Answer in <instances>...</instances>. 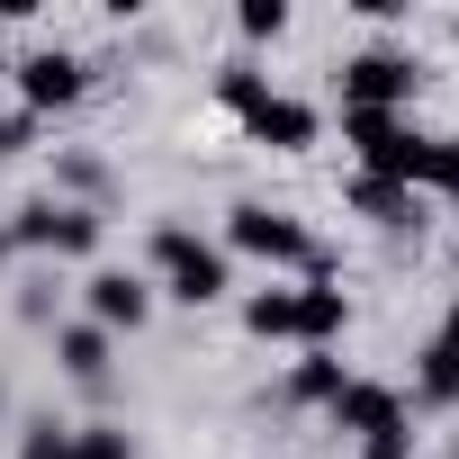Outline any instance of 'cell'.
<instances>
[{
  "mask_svg": "<svg viewBox=\"0 0 459 459\" xmlns=\"http://www.w3.org/2000/svg\"><path fill=\"white\" fill-rule=\"evenodd\" d=\"M342 135L360 144V171L369 180H396V189H414L423 162H432V135H414L396 108H342Z\"/></svg>",
  "mask_w": 459,
  "mask_h": 459,
  "instance_id": "1",
  "label": "cell"
},
{
  "mask_svg": "<svg viewBox=\"0 0 459 459\" xmlns=\"http://www.w3.org/2000/svg\"><path fill=\"white\" fill-rule=\"evenodd\" d=\"M244 316H253V333H280V342H333L351 307H342V289H262Z\"/></svg>",
  "mask_w": 459,
  "mask_h": 459,
  "instance_id": "2",
  "label": "cell"
},
{
  "mask_svg": "<svg viewBox=\"0 0 459 459\" xmlns=\"http://www.w3.org/2000/svg\"><path fill=\"white\" fill-rule=\"evenodd\" d=\"M153 262H162V280H171V298H180V307L225 298V253H216V244H198V235H180V225H162V235H153Z\"/></svg>",
  "mask_w": 459,
  "mask_h": 459,
  "instance_id": "3",
  "label": "cell"
},
{
  "mask_svg": "<svg viewBox=\"0 0 459 459\" xmlns=\"http://www.w3.org/2000/svg\"><path fill=\"white\" fill-rule=\"evenodd\" d=\"M396 100H414V55L369 46L342 64V108H396Z\"/></svg>",
  "mask_w": 459,
  "mask_h": 459,
  "instance_id": "4",
  "label": "cell"
},
{
  "mask_svg": "<svg viewBox=\"0 0 459 459\" xmlns=\"http://www.w3.org/2000/svg\"><path fill=\"white\" fill-rule=\"evenodd\" d=\"M235 244L262 253V262H316V271H325V253L307 244V225L280 216V207H235Z\"/></svg>",
  "mask_w": 459,
  "mask_h": 459,
  "instance_id": "5",
  "label": "cell"
},
{
  "mask_svg": "<svg viewBox=\"0 0 459 459\" xmlns=\"http://www.w3.org/2000/svg\"><path fill=\"white\" fill-rule=\"evenodd\" d=\"M19 91H28V108H73V100L91 91V64L64 55V46H46V55L19 64Z\"/></svg>",
  "mask_w": 459,
  "mask_h": 459,
  "instance_id": "6",
  "label": "cell"
},
{
  "mask_svg": "<svg viewBox=\"0 0 459 459\" xmlns=\"http://www.w3.org/2000/svg\"><path fill=\"white\" fill-rule=\"evenodd\" d=\"M19 244H46V253H91V244H100V216H91V207H55V198H37V207L19 216Z\"/></svg>",
  "mask_w": 459,
  "mask_h": 459,
  "instance_id": "7",
  "label": "cell"
},
{
  "mask_svg": "<svg viewBox=\"0 0 459 459\" xmlns=\"http://www.w3.org/2000/svg\"><path fill=\"white\" fill-rule=\"evenodd\" d=\"M244 126H253L271 153H307V144H316V108H307V100H280V91H262V100L244 108Z\"/></svg>",
  "mask_w": 459,
  "mask_h": 459,
  "instance_id": "8",
  "label": "cell"
},
{
  "mask_svg": "<svg viewBox=\"0 0 459 459\" xmlns=\"http://www.w3.org/2000/svg\"><path fill=\"white\" fill-rule=\"evenodd\" d=\"M144 307H153V289H144L135 271H100V280H91V316H100V333H108V325H126V333H135V325H144Z\"/></svg>",
  "mask_w": 459,
  "mask_h": 459,
  "instance_id": "9",
  "label": "cell"
},
{
  "mask_svg": "<svg viewBox=\"0 0 459 459\" xmlns=\"http://www.w3.org/2000/svg\"><path fill=\"white\" fill-rule=\"evenodd\" d=\"M387 423H405L396 396L369 387V378H342V396H333V432H360V441H369V432H387Z\"/></svg>",
  "mask_w": 459,
  "mask_h": 459,
  "instance_id": "10",
  "label": "cell"
},
{
  "mask_svg": "<svg viewBox=\"0 0 459 459\" xmlns=\"http://www.w3.org/2000/svg\"><path fill=\"white\" fill-rule=\"evenodd\" d=\"M351 207H360V216H378V225H414V216H423V207H414V189H396V180H369V171L351 180Z\"/></svg>",
  "mask_w": 459,
  "mask_h": 459,
  "instance_id": "11",
  "label": "cell"
},
{
  "mask_svg": "<svg viewBox=\"0 0 459 459\" xmlns=\"http://www.w3.org/2000/svg\"><path fill=\"white\" fill-rule=\"evenodd\" d=\"M55 351H64V369H73L82 387H91V378H108V333H100V325H73Z\"/></svg>",
  "mask_w": 459,
  "mask_h": 459,
  "instance_id": "12",
  "label": "cell"
},
{
  "mask_svg": "<svg viewBox=\"0 0 459 459\" xmlns=\"http://www.w3.org/2000/svg\"><path fill=\"white\" fill-rule=\"evenodd\" d=\"M289 396L333 405V396H342V360H333V351H307V360H298V378H289Z\"/></svg>",
  "mask_w": 459,
  "mask_h": 459,
  "instance_id": "13",
  "label": "cell"
},
{
  "mask_svg": "<svg viewBox=\"0 0 459 459\" xmlns=\"http://www.w3.org/2000/svg\"><path fill=\"white\" fill-rule=\"evenodd\" d=\"M414 396H423V405H459V351H441V342H432V351H423Z\"/></svg>",
  "mask_w": 459,
  "mask_h": 459,
  "instance_id": "14",
  "label": "cell"
},
{
  "mask_svg": "<svg viewBox=\"0 0 459 459\" xmlns=\"http://www.w3.org/2000/svg\"><path fill=\"white\" fill-rule=\"evenodd\" d=\"M19 459H73V441H64L55 423H28V441H19Z\"/></svg>",
  "mask_w": 459,
  "mask_h": 459,
  "instance_id": "15",
  "label": "cell"
},
{
  "mask_svg": "<svg viewBox=\"0 0 459 459\" xmlns=\"http://www.w3.org/2000/svg\"><path fill=\"white\" fill-rule=\"evenodd\" d=\"M405 450H414V432H405V423H387V432H369V441H360V459H405Z\"/></svg>",
  "mask_w": 459,
  "mask_h": 459,
  "instance_id": "16",
  "label": "cell"
},
{
  "mask_svg": "<svg viewBox=\"0 0 459 459\" xmlns=\"http://www.w3.org/2000/svg\"><path fill=\"white\" fill-rule=\"evenodd\" d=\"M73 459H126V432H108V423H100V432H82V441H73Z\"/></svg>",
  "mask_w": 459,
  "mask_h": 459,
  "instance_id": "17",
  "label": "cell"
},
{
  "mask_svg": "<svg viewBox=\"0 0 459 459\" xmlns=\"http://www.w3.org/2000/svg\"><path fill=\"white\" fill-rule=\"evenodd\" d=\"M423 180H432V189H450V198H459V144H432V162H423Z\"/></svg>",
  "mask_w": 459,
  "mask_h": 459,
  "instance_id": "18",
  "label": "cell"
},
{
  "mask_svg": "<svg viewBox=\"0 0 459 459\" xmlns=\"http://www.w3.org/2000/svg\"><path fill=\"white\" fill-rule=\"evenodd\" d=\"M280 28H289L280 0H253V10H244V37H280Z\"/></svg>",
  "mask_w": 459,
  "mask_h": 459,
  "instance_id": "19",
  "label": "cell"
},
{
  "mask_svg": "<svg viewBox=\"0 0 459 459\" xmlns=\"http://www.w3.org/2000/svg\"><path fill=\"white\" fill-rule=\"evenodd\" d=\"M441 351H459V307H450V325H441Z\"/></svg>",
  "mask_w": 459,
  "mask_h": 459,
  "instance_id": "20",
  "label": "cell"
},
{
  "mask_svg": "<svg viewBox=\"0 0 459 459\" xmlns=\"http://www.w3.org/2000/svg\"><path fill=\"white\" fill-rule=\"evenodd\" d=\"M0 82H10V64H0Z\"/></svg>",
  "mask_w": 459,
  "mask_h": 459,
  "instance_id": "21",
  "label": "cell"
}]
</instances>
